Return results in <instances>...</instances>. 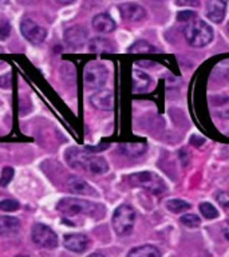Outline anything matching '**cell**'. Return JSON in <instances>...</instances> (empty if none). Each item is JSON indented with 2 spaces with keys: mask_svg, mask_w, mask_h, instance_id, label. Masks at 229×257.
I'll return each instance as SVG.
<instances>
[{
  "mask_svg": "<svg viewBox=\"0 0 229 257\" xmlns=\"http://www.w3.org/2000/svg\"><path fill=\"white\" fill-rule=\"evenodd\" d=\"M128 51L130 54H149V52L156 51V48L150 43H148L146 40H137L136 43L129 47Z\"/></svg>",
  "mask_w": 229,
  "mask_h": 257,
  "instance_id": "obj_21",
  "label": "cell"
},
{
  "mask_svg": "<svg viewBox=\"0 0 229 257\" xmlns=\"http://www.w3.org/2000/svg\"><path fill=\"white\" fill-rule=\"evenodd\" d=\"M11 34V24L4 15L0 14V40H6Z\"/></svg>",
  "mask_w": 229,
  "mask_h": 257,
  "instance_id": "obj_26",
  "label": "cell"
},
{
  "mask_svg": "<svg viewBox=\"0 0 229 257\" xmlns=\"http://www.w3.org/2000/svg\"><path fill=\"white\" fill-rule=\"evenodd\" d=\"M148 146L142 142H134V144H122L120 145V152L128 157H140L146 152Z\"/></svg>",
  "mask_w": 229,
  "mask_h": 257,
  "instance_id": "obj_19",
  "label": "cell"
},
{
  "mask_svg": "<svg viewBox=\"0 0 229 257\" xmlns=\"http://www.w3.org/2000/svg\"><path fill=\"white\" fill-rule=\"evenodd\" d=\"M192 19H194V12L193 11H180L178 15H177V20L178 22H190Z\"/></svg>",
  "mask_w": 229,
  "mask_h": 257,
  "instance_id": "obj_30",
  "label": "cell"
},
{
  "mask_svg": "<svg viewBox=\"0 0 229 257\" xmlns=\"http://www.w3.org/2000/svg\"><path fill=\"white\" fill-rule=\"evenodd\" d=\"M56 209L64 216H95L99 206L90 201L79 200V198H63L59 201Z\"/></svg>",
  "mask_w": 229,
  "mask_h": 257,
  "instance_id": "obj_3",
  "label": "cell"
},
{
  "mask_svg": "<svg viewBox=\"0 0 229 257\" xmlns=\"http://www.w3.org/2000/svg\"><path fill=\"white\" fill-rule=\"evenodd\" d=\"M20 232V221L15 217H0V236L14 237Z\"/></svg>",
  "mask_w": 229,
  "mask_h": 257,
  "instance_id": "obj_14",
  "label": "cell"
},
{
  "mask_svg": "<svg viewBox=\"0 0 229 257\" xmlns=\"http://www.w3.org/2000/svg\"><path fill=\"white\" fill-rule=\"evenodd\" d=\"M83 79L88 88H100L107 80V68L103 64L90 62L84 67Z\"/></svg>",
  "mask_w": 229,
  "mask_h": 257,
  "instance_id": "obj_6",
  "label": "cell"
},
{
  "mask_svg": "<svg viewBox=\"0 0 229 257\" xmlns=\"http://www.w3.org/2000/svg\"><path fill=\"white\" fill-rule=\"evenodd\" d=\"M130 181L134 186L144 188L154 194H162L166 190V185L160 176L153 172H140L130 176Z\"/></svg>",
  "mask_w": 229,
  "mask_h": 257,
  "instance_id": "obj_5",
  "label": "cell"
},
{
  "mask_svg": "<svg viewBox=\"0 0 229 257\" xmlns=\"http://www.w3.org/2000/svg\"><path fill=\"white\" fill-rule=\"evenodd\" d=\"M166 208L168 210H170L172 213H184L186 212L188 209H190V205L184 200H177V198H173V200L166 201Z\"/></svg>",
  "mask_w": 229,
  "mask_h": 257,
  "instance_id": "obj_22",
  "label": "cell"
},
{
  "mask_svg": "<svg viewBox=\"0 0 229 257\" xmlns=\"http://www.w3.org/2000/svg\"><path fill=\"white\" fill-rule=\"evenodd\" d=\"M88 257H103L100 253H92V254H90Z\"/></svg>",
  "mask_w": 229,
  "mask_h": 257,
  "instance_id": "obj_33",
  "label": "cell"
},
{
  "mask_svg": "<svg viewBox=\"0 0 229 257\" xmlns=\"http://www.w3.org/2000/svg\"><path fill=\"white\" fill-rule=\"evenodd\" d=\"M32 241L38 244L39 246L47 249H54L58 246V237L51 228H48L47 225L44 224H36L34 225L31 232Z\"/></svg>",
  "mask_w": 229,
  "mask_h": 257,
  "instance_id": "obj_7",
  "label": "cell"
},
{
  "mask_svg": "<svg viewBox=\"0 0 229 257\" xmlns=\"http://www.w3.org/2000/svg\"><path fill=\"white\" fill-rule=\"evenodd\" d=\"M228 30H229V24H228Z\"/></svg>",
  "mask_w": 229,
  "mask_h": 257,
  "instance_id": "obj_36",
  "label": "cell"
},
{
  "mask_svg": "<svg viewBox=\"0 0 229 257\" xmlns=\"http://www.w3.org/2000/svg\"><path fill=\"white\" fill-rule=\"evenodd\" d=\"M90 50L94 52H111L112 46L108 40L102 39V38H96V39L91 40Z\"/></svg>",
  "mask_w": 229,
  "mask_h": 257,
  "instance_id": "obj_23",
  "label": "cell"
},
{
  "mask_svg": "<svg viewBox=\"0 0 229 257\" xmlns=\"http://www.w3.org/2000/svg\"><path fill=\"white\" fill-rule=\"evenodd\" d=\"M16 257H28V256H16Z\"/></svg>",
  "mask_w": 229,
  "mask_h": 257,
  "instance_id": "obj_35",
  "label": "cell"
},
{
  "mask_svg": "<svg viewBox=\"0 0 229 257\" xmlns=\"http://www.w3.org/2000/svg\"><path fill=\"white\" fill-rule=\"evenodd\" d=\"M120 14L122 16V19L126 22H140L146 16V11L144 7H141L140 4L137 3H124L121 4Z\"/></svg>",
  "mask_w": 229,
  "mask_h": 257,
  "instance_id": "obj_9",
  "label": "cell"
},
{
  "mask_svg": "<svg viewBox=\"0 0 229 257\" xmlns=\"http://www.w3.org/2000/svg\"><path fill=\"white\" fill-rule=\"evenodd\" d=\"M67 188L70 192L76 194H86V196H95L96 192L79 177H70L67 180Z\"/></svg>",
  "mask_w": 229,
  "mask_h": 257,
  "instance_id": "obj_15",
  "label": "cell"
},
{
  "mask_svg": "<svg viewBox=\"0 0 229 257\" xmlns=\"http://www.w3.org/2000/svg\"><path fill=\"white\" fill-rule=\"evenodd\" d=\"M184 32L188 43L197 48L208 46L213 39L212 27L201 19H192L188 22Z\"/></svg>",
  "mask_w": 229,
  "mask_h": 257,
  "instance_id": "obj_2",
  "label": "cell"
},
{
  "mask_svg": "<svg viewBox=\"0 0 229 257\" xmlns=\"http://www.w3.org/2000/svg\"><path fill=\"white\" fill-rule=\"evenodd\" d=\"M217 202L225 209H229V192H218L216 196Z\"/></svg>",
  "mask_w": 229,
  "mask_h": 257,
  "instance_id": "obj_29",
  "label": "cell"
},
{
  "mask_svg": "<svg viewBox=\"0 0 229 257\" xmlns=\"http://www.w3.org/2000/svg\"><path fill=\"white\" fill-rule=\"evenodd\" d=\"M20 31L23 34V36L28 42H31L32 44H40L43 43L46 36H47V31L46 28L39 26L31 19H23L22 24H20Z\"/></svg>",
  "mask_w": 229,
  "mask_h": 257,
  "instance_id": "obj_8",
  "label": "cell"
},
{
  "mask_svg": "<svg viewBox=\"0 0 229 257\" xmlns=\"http://www.w3.org/2000/svg\"><path fill=\"white\" fill-rule=\"evenodd\" d=\"M181 222H182L186 228H197V226L201 224V218L197 216V214L188 213V214L181 216Z\"/></svg>",
  "mask_w": 229,
  "mask_h": 257,
  "instance_id": "obj_25",
  "label": "cell"
},
{
  "mask_svg": "<svg viewBox=\"0 0 229 257\" xmlns=\"http://www.w3.org/2000/svg\"><path fill=\"white\" fill-rule=\"evenodd\" d=\"M136 212L129 205H121L112 214V228L120 236H126L133 230Z\"/></svg>",
  "mask_w": 229,
  "mask_h": 257,
  "instance_id": "obj_4",
  "label": "cell"
},
{
  "mask_svg": "<svg viewBox=\"0 0 229 257\" xmlns=\"http://www.w3.org/2000/svg\"><path fill=\"white\" fill-rule=\"evenodd\" d=\"M228 0H208L206 3V16L214 23H221L225 18Z\"/></svg>",
  "mask_w": 229,
  "mask_h": 257,
  "instance_id": "obj_12",
  "label": "cell"
},
{
  "mask_svg": "<svg viewBox=\"0 0 229 257\" xmlns=\"http://www.w3.org/2000/svg\"><path fill=\"white\" fill-rule=\"evenodd\" d=\"M56 2L60 4H71V3H74L75 0H56Z\"/></svg>",
  "mask_w": 229,
  "mask_h": 257,
  "instance_id": "obj_32",
  "label": "cell"
},
{
  "mask_svg": "<svg viewBox=\"0 0 229 257\" xmlns=\"http://www.w3.org/2000/svg\"><path fill=\"white\" fill-rule=\"evenodd\" d=\"M8 0H0V6H3V4H7Z\"/></svg>",
  "mask_w": 229,
  "mask_h": 257,
  "instance_id": "obj_34",
  "label": "cell"
},
{
  "mask_svg": "<svg viewBox=\"0 0 229 257\" xmlns=\"http://www.w3.org/2000/svg\"><path fill=\"white\" fill-rule=\"evenodd\" d=\"M63 245L68 250L75 253L84 252L88 246V238L84 234H66L63 238Z\"/></svg>",
  "mask_w": 229,
  "mask_h": 257,
  "instance_id": "obj_13",
  "label": "cell"
},
{
  "mask_svg": "<svg viewBox=\"0 0 229 257\" xmlns=\"http://www.w3.org/2000/svg\"><path fill=\"white\" fill-rule=\"evenodd\" d=\"M132 80H133V92H145L149 88L150 84V78L148 74H145L141 70H133L132 72Z\"/></svg>",
  "mask_w": 229,
  "mask_h": 257,
  "instance_id": "obj_17",
  "label": "cell"
},
{
  "mask_svg": "<svg viewBox=\"0 0 229 257\" xmlns=\"http://www.w3.org/2000/svg\"><path fill=\"white\" fill-rule=\"evenodd\" d=\"M92 27L98 32H112L116 30V22L107 14H98L92 19Z\"/></svg>",
  "mask_w": 229,
  "mask_h": 257,
  "instance_id": "obj_16",
  "label": "cell"
},
{
  "mask_svg": "<svg viewBox=\"0 0 229 257\" xmlns=\"http://www.w3.org/2000/svg\"><path fill=\"white\" fill-rule=\"evenodd\" d=\"M90 102L98 110L111 111L112 106H114V96H112V92L110 90H99L95 94H92Z\"/></svg>",
  "mask_w": 229,
  "mask_h": 257,
  "instance_id": "obj_11",
  "label": "cell"
},
{
  "mask_svg": "<svg viewBox=\"0 0 229 257\" xmlns=\"http://www.w3.org/2000/svg\"><path fill=\"white\" fill-rule=\"evenodd\" d=\"M128 257H161V252L154 245H141L132 249Z\"/></svg>",
  "mask_w": 229,
  "mask_h": 257,
  "instance_id": "obj_20",
  "label": "cell"
},
{
  "mask_svg": "<svg viewBox=\"0 0 229 257\" xmlns=\"http://www.w3.org/2000/svg\"><path fill=\"white\" fill-rule=\"evenodd\" d=\"M66 161L71 168L84 170L91 174H104L108 170V164L104 158L92 156L86 150L79 149H68L66 153Z\"/></svg>",
  "mask_w": 229,
  "mask_h": 257,
  "instance_id": "obj_1",
  "label": "cell"
},
{
  "mask_svg": "<svg viewBox=\"0 0 229 257\" xmlns=\"http://www.w3.org/2000/svg\"><path fill=\"white\" fill-rule=\"evenodd\" d=\"M86 38H87V31L80 26H74L64 32V42L71 48L82 47L86 42Z\"/></svg>",
  "mask_w": 229,
  "mask_h": 257,
  "instance_id": "obj_10",
  "label": "cell"
},
{
  "mask_svg": "<svg viewBox=\"0 0 229 257\" xmlns=\"http://www.w3.org/2000/svg\"><path fill=\"white\" fill-rule=\"evenodd\" d=\"M200 213L205 218H208V220H214V218L218 217L217 209L212 204H209V202H202L200 205Z\"/></svg>",
  "mask_w": 229,
  "mask_h": 257,
  "instance_id": "obj_24",
  "label": "cell"
},
{
  "mask_svg": "<svg viewBox=\"0 0 229 257\" xmlns=\"http://www.w3.org/2000/svg\"><path fill=\"white\" fill-rule=\"evenodd\" d=\"M14 168H10V166H6V168L2 170V174H0V186L2 188H6L8 186V184L11 182L12 178H14Z\"/></svg>",
  "mask_w": 229,
  "mask_h": 257,
  "instance_id": "obj_27",
  "label": "cell"
},
{
  "mask_svg": "<svg viewBox=\"0 0 229 257\" xmlns=\"http://www.w3.org/2000/svg\"><path fill=\"white\" fill-rule=\"evenodd\" d=\"M212 106L214 111L221 118H229V96L216 95L212 98Z\"/></svg>",
  "mask_w": 229,
  "mask_h": 257,
  "instance_id": "obj_18",
  "label": "cell"
},
{
  "mask_svg": "<svg viewBox=\"0 0 229 257\" xmlns=\"http://www.w3.org/2000/svg\"><path fill=\"white\" fill-rule=\"evenodd\" d=\"M222 233H224L225 238L229 241V220L225 221L224 225H222Z\"/></svg>",
  "mask_w": 229,
  "mask_h": 257,
  "instance_id": "obj_31",
  "label": "cell"
},
{
  "mask_svg": "<svg viewBox=\"0 0 229 257\" xmlns=\"http://www.w3.org/2000/svg\"><path fill=\"white\" fill-rule=\"evenodd\" d=\"M20 208V204L15 200L0 201V210L2 212H15Z\"/></svg>",
  "mask_w": 229,
  "mask_h": 257,
  "instance_id": "obj_28",
  "label": "cell"
}]
</instances>
